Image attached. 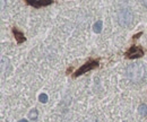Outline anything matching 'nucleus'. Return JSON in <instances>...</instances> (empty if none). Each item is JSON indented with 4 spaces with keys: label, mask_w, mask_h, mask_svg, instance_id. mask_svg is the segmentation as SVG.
<instances>
[{
    "label": "nucleus",
    "mask_w": 147,
    "mask_h": 122,
    "mask_svg": "<svg viewBox=\"0 0 147 122\" xmlns=\"http://www.w3.org/2000/svg\"><path fill=\"white\" fill-rule=\"evenodd\" d=\"M125 55L128 59H137L144 55V50L138 45H131L128 51L125 53Z\"/></svg>",
    "instance_id": "20e7f679"
},
{
    "label": "nucleus",
    "mask_w": 147,
    "mask_h": 122,
    "mask_svg": "<svg viewBox=\"0 0 147 122\" xmlns=\"http://www.w3.org/2000/svg\"><path fill=\"white\" fill-rule=\"evenodd\" d=\"M118 22L122 27H130L134 23V14L130 8H121L118 13Z\"/></svg>",
    "instance_id": "f03ea898"
},
{
    "label": "nucleus",
    "mask_w": 147,
    "mask_h": 122,
    "mask_svg": "<svg viewBox=\"0 0 147 122\" xmlns=\"http://www.w3.org/2000/svg\"><path fill=\"white\" fill-rule=\"evenodd\" d=\"M102 28H103V23H102V20H97V22L93 25V31H94L95 33H101Z\"/></svg>",
    "instance_id": "0eeeda50"
},
{
    "label": "nucleus",
    "mask_w": 147,
    "mask_h": 122,
    "mask_svg": "<svg viewBox=\"0 0 147 122\" xmlns=\"http://www.w3.org/2000/svg\"><path fill=\"white\" fill-rule=\"evenodd\" d=\"M144 73H145L144 66L139 62H135L132 65H129L126 69L127 78L132 83H139L144 78Z\"/></svg>",
    "instance_id": "f257e3e1"
},
{
    "label": "nucleus",
    "mask_w": 147,
    "mask_h": 122,
    "mask_svg": "<svg viewBox=\"0 0 147 122\" xmlns=\"http://www.w3.org/2000/svg\"><path fill=\"white\" fill-rule=\"evenodd\" d=\"M138 112H139V114H140L142 117L147 118V105L146 104L139 105V107H138Z\"/></svg>",
    "instance_id": "6e6552de"
},
{
    "label": "nucleus",
    "mask_w": 147,
    "mask_h": 122,
    "mask_svg": "<svg viewBox=\"0 0 147 122\" xmlns=\"http://www.w3.org/2000/svg\"><path fill=\"white\" fill-rule=\"evenodd\" d=\"M48 100H49V97H48V95L47 94H41L40 96H38V101L41 102V103H47L48 102Z\"/></svg>",
    "instance_id": "9d476101"
},
{
    "label": "nucleus",
    "mask_w": 147,
    "mask_h": 122,
    "mask_svg": "<svg viewBox=\"0 0 147 122\" xmlns=\"http://www.w3.org/2000/svg\"><path fill=\"white\" fill-rule=\"evenodd\" d=\"M18 122H28L27 120H25V119H23V120H20V121H18Z\"/></svg>",
    "instance_id": "f8f14e48"
},
{
    "label": "nucleus",
    "mask_w": 147,
    "mask_h": 122,
    "mask_svg": "<svg viewBox=\"0 0 147 122\" xmlns=\"http://www.w3.org/2000/svg\"><path fill=\"white\" fill-rule=\"evenodd\" d=\"M37 115H38V112H37L36 109H33V110L28 113V117H30V119H32V120H36Z\"/></svg>",
    "instance_id": "1a4fd4ad"
},
{
    "label": "nucleus",
    "mask_w": 147,
    "mask_h": 122,
    "mask_svg": "<svg viewBox=\"0 0 147 122\" xmlns=\"http://www.w3.org/2000/svg\"><path fill=\"white\" fill-rule=\"evenodd\" d=\"M13 34H14V36H15V38H16V41H17V43L18 44H20V43H23L26 38H25V36H24V34L20 32V31H18L17 28H13Z\"/></svg>",
    "instance_id": "423d86ee"
},
{
    "label": "nucleus",
    "mask_w": 147,
    "mask_h": 122,
    "mask_svg": "<svg viewBox=\"0 0 147 122\" xmlns=\"http://www.w3.org/2000/svg\"><path fill=\"white\" fill-rule=\"evenodd\" d=\"M98 67V60H88L86 63H84L80 68L78 70H76L75 71V73L73 75L74 78H76V77H78V76H80V75H83V73H86L87 71H90V70L94 69V68H97Z\"/></svg>",
    "instance_id": "7ed1b4c3"
},
{
    "label": "nucleus",
    "mask_w": 147,
    "mask_h": 122,
    "mask_svg": "<svg viewBox=\"0 0 147 122\" xmlns=\"http://www.w3.org/2000/svg\"><path fill=\"white\" fill-rule=\"evenodd\" d=\"M26 2H27V5H30L34 8H41V7H45V6L51 5L53 1L49 0V1H26Z\"/></svg>",
    "instance_id": "39448f33"
},
{
    "label": "nucleus",
    "mask_w": 147,
    "mask_h": 122,
    "mask_svg": "<svg viewBox=\"0 0 147 122\" xmlns=\"http://www.w3.org/2000/svg\"><path fill=\"white\" fill-rule=\"evenodd\" d=\"M140 35H142V33H138L137 35H135V36H134V38H137V37H138V36H140Z\"/></svg>",
    "instance_id": "9b49d317"
}]
</instances>
